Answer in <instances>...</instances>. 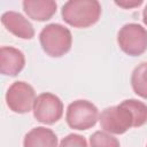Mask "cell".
<instances>
[{"instance_id":"8992f818","label":"cell","mask_w":147,"mask_h":147,"mask_svg":"<svg viewBox=\"0 0 147 147\" xmlns=\"http://www.w3.org/2000/svg\"><path fill=\"white\" fill-rule=\"evenodd\" d=\"M34 88L22 80L14 82L6 93V103L8 108L16 114H25L33 109L36 101Z\"/></svg>"},{"instance_id":"5b68a950","label":"cell","mask_w":147,"mask_h":147,"mask_svg":"<svg viewBox=\"0 0 147 147\" xmlns=\"http://www.w3.org/2000/svg\"><path fill=\"white\" fill-rule=\"evenodd\" d=\"M117 42L125 54L139 56L147 51V30L138 23H127L119 29Z\"/></svg>"},{"instance_id":"30bf717a","label":"cell","mask_w":147,"mask_h":147,"mask_svg":"<svg viewBox=\"0 0 147 147\" xmlns=\"http://www.w3.org/2000/svg\"><path fill=\"white\" fill-rule=\"evenodd\" d=\"M22 6L28 17L38 22L51 20L57 8L56 2L53 0H24Z\"/></svg>"},{"instance_id":"3957f363","label":"cell","mask_w":147,"mask_h":147,"mask_svg":"<svg viewBox=\"0 0 147 147\" xmlns=\"http://www.w3.org/2000/svg\"><path fill=\"white\" fill-rule=\"evenodd\" d=\"M99 122L101 129L110 134H123L134 127L133 114L124 101L103 109L99 116Z\"/></svg>"},{"instance_id":"277c9868","label":"cell","mask_w":147,"mask_h":147,"mask_svg":"<svg viewBox=\"0 0 147 147\" xmlns=\"http://www.w3.org/2000/svg\"><path fill=\"white\" fill-rule=\"evenodd\" d=\"M99 116V110L94 103L87 100H76L68 106L65 121L71 129L84 131L93 127Z\"/></svg>"},{"instance_id":"7c38bea8","label":"cell","mask_w":147,"mask_h":147,"mask_svg":"<svg viewBox=\"0 0 147 147\" xmlns=\"http://www.w3.org/2000/svg\"><path fill=\"white\" fill-rule=\"evenodd\" d=\"M131 86L133 92L147 100V62L138 64L131 74Z\"/></svg>"},{"instance_id":"ba28073f","label":"cell","mask_w":147,"mask_h":147,"mask_svg":"<svg viewBox=\"0 0 147 147\" xmlns=\"http://www.w3.org/2000/svg\"><path fill=\"white\" fill-rule=\"evenodd\" d=\"M1 23L7 31L13 33L17 38L30 40L34 37L33 25L28 18H25L22 14L17 11L9 10L3 13L1 16Z\"/></svg>"},{"instance_id":"7a4b0ae2","label":"cell","mask_w":147,"mask_h":147,"mask_svg":"<svg viewBox=\"0 0 147 147\" xmlns=\"http://www.w3.org/2000/svg\"><path fill=\"white\" fill-rule=\"evenodd\" d=\"M42 51L51 57L65 55L72 46V36L68 28L59 23H51L42 28L39 33Z\"/></svg>"},{"instance_id":"e0dca14e","label":"cell","mask_w":147,"mask_h":147,"mask_svg":"<svg viewBox=\"0 0 147 147\" xmlns=\"http://www.w3.org/2000/svg\"><path fill=\"white\" fill-rule=\"evenodd\" d=\"M142 21H144L145 25H147V5H146V7L144 8V11H142Z\"/></svg>"},{"instance_id":"8fae6325","label":"cell","mask_w":147,"mask_h":147,"mask_svg":"<svg viewBox=\"0 0 147 147\" xmlns=\"http://www.w3.org/2000/svg\"><path fill=\"white\" fill-rule=\"evenodd\" d=\"M23 147H57V136L51 129L37 126L25 134Z\"/></svg>"},{"instance_id":"5bb4252c","label":"cell","mask_w":147,"mask_h":147,"mask_svg":"<svg viewBox=\"0 0 147 147\" xmlns=\"http://www.w3.org/2000/svg\"><path fill=\"white\" fill-rule=\"evenodd\" d=\"M90 147H121L117 138L106 131H95L90 137Z\"/></svg>"},{"instance_id":"9c48e42d","label":"cell","mask_w":147,"mask_h":147,"mask_svg":"<svg viewBox=\"0 0 147 147\" xmlns=\"http://www.w3.org/2000/svg\"><path fill=\"white\" fill-rule=\"evenodd\" d=\"M25 65V56L22 51L2 46L0 48V72L5 76H17Z\"/></svg>"},{"instance_id":"6da1fadb","label":"cell","mask_w":147,"mask_h":147,"mask_svg":"<svg viewBox=\"0 0 147 147\" xmlns=\"http://www.w3.org/2000/svg\"><path fill=\"white\" fill-rule=\"evenodd\" d=\"M62 20L70 26L85 29L94 25L101 16V5L96 0H70L61 9Z\"/></svg>"},{"instance_id":"9a60e30c","label":"cell","mask_w":147,"mask_h":147,"mask_svg":"<svg viewBox=\"0 0 147 147\" xmlns=\"http://www.w3.org/2000/svg\"><path fill=\"white\" fill-rule=\"evenodd\" d=\"M59 147H87V142L83 136L70 133L61 140Z\"/></svg>"},{"instance_id":"52a82bcc","label":"cell","mask_w":147,"mask_h":147,"mask_svg":"<svg viewBox=\"0 0 147 147\" xmlns=\"http://www.w3.org/2000/svg\"><path fill=\"white\" fill-rule=\"evenodd\" d=\"M34 118L46 125H52L61 119L63 115V103L61 99L49 92L39 94L33 105Z\"/></svg>"},{"instance_id":"2e32d148","label":"cell","mask_w":147,"mask_h":147,"mask_svg":"<svg viewBox=\"0 0 147 147\" xmlns=\"http://www.w3.org/2000/svg\"><path fill=\"white\" fill-rule=\"evenodd\" d=\"M115 3L122 8H125V9H131V8H134V7H138L142 3V0H122V1H115Z\"/></svg>"},{"instance_id":"4fadbf2b","label":"cell","mask_w":147,"mask_h":147,"mask_svg":"<svg viewBox=\"0 0 147 147\" xmlns=\"http://www.w3.org/2000/svg\"><path fill=\"white\" fill-rule=\"evenodd\" d=\"M124 103L130 108L134 117V127H140L147 123V105L136 99L124 100Z\"/></svg>"},{"instance_id":"ac0fdd59","label":"cell","mask_w":147,"mask_h":147,"mask_svg":"<svg viewBox=\"0 0 147 147\" xmlns=\"http://www.w3.org/2000/svg\"><path fill=\"white\" fill-rule=\"evenodd\" d=\"M146 147H147V145H146Z\"/></svg>"}]
</instances>
